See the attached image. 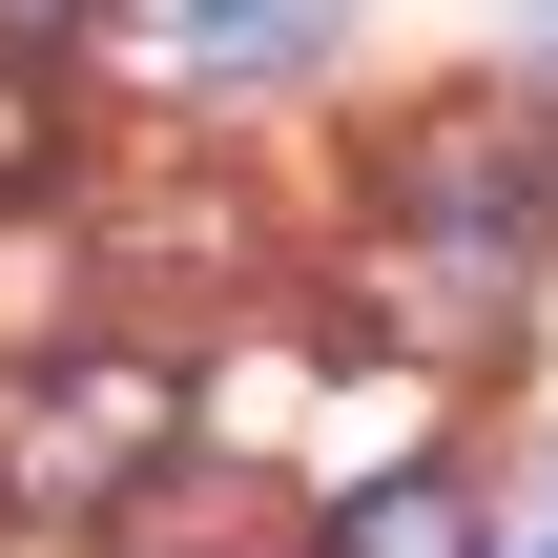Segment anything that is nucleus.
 <instances>
[{
	"mask_svg": "<svg viewBox=\"0 0 558 558\" xmlns=\"http://www.w3.org/2000/svg\"><path fill=\"white\" fill-rule=\"evenodd\" d=\"M393 228H414V269H518L558 228V104H435L393 145Z\"/></svg>",
	"mask_w": 558,
	"mask_h": 558,
	"instance_id": "obj_1",
	"label": "nucleus"
},
{
	"mask_svg": "<svg viewBox=\"0 0 558 558\" xmlns=\"http://www.w3.org/2000/svg\"><path fill=\"white\" fill-rule=\"evenodd\" d=\"M104 558H311V518H290V476H248V456H145L124 497H104Z\"/></svg>",
	"mask_w": 558,
	"mask_h": 558,
	"instance_id": "obj_2",
	"label": "nucleus"
},
{
	"mask_svg": "<svg viewBox=\"0 0 558 558\" xmlns=\"http://www.w3.org/2000/svg\"><path fill=\"white\" fill-rule=\"evenodd\" d=\"M166 435H186V393L104 352V373H62V393H41V435H21V497H124Z\"/></svg>",
	"mask_w": 558,
	"mask_h": 558,
	"instance_id": "obj_3",
	"label": "nucleus"
},
{
	"mask_svg": "<svg viewBox=\"0 0 558 558\" xmlns=\"http://www.w3.org/2000/svg\"><path fill=\"white\" fill-rule=\"evenodd\" d=\"M124 41H145L166 83H290V62L331 41V0H124Z\"/></svg>",
	"mask_w": 558,
	"mask_h": 558,
	"instance_id": "obj_4",
	"label": "nucleus"
},
{
	"mask_svg": "<svg viewBox=\"0 0 558 558\" xmlns=\"http://www.w3.org/2000/svg\"><path fill=\"white\" fill-rule=\"evenodd\" d=\"M311 558H497V538H476V497H456V476H373Z\"/></svg>",
	"mask_w": 558,
	"mask_h": 558,
	"instance_id": "obj_5",
	"label": "nucleus"
},
{
	"mask_svg": "<svg viewBox=\"0 0 558 558\" xmlns=\"http://www.w3.org/2000/svg\"><path fill=\"white\" fill-rule=\"evenodd\" d=\"M21 166H41V104H21V83H0V186H21Z\"/></svg>",
	"mask_w": 558,
	"mask_h": 558,
	"instance_id": "obj_6",
	"label": "nucleus"
},
{
	"mask_svg": "<svg viewBox=\"0 0 558 558\" xmlns=\"http://www.w3.org/2000/svg\"><path fill=\"white\" fill-rule=\"evenodd\" d=\"M518 62H538V83H558V0H518Z\"/></svg>",
	"mask_w": 558,
	"mask_h": 558,
	"instance_id": "obj_7",
	"label": "nucleus"
},
{
	"mask_svg": "<svg viewBox=\"0 0 558 558\" xmlns=\"http://www.w3.org/2000/svg\"><path fill=\"white\" fill-rule=\"evenodd\" d=\"M0 21H62V0H0Z\"/></svg>",
	"mask_w": 558,
	"mask_h": 558,
	"instance_id": "obj_8",
	"label": "nucleus"
},
{
	"mask_svg": "<svg viewBox=\"0 0 558 558\" xmlns=\"http://www.w3.org/2000/svg\"><path fill=\"white\" fill-rule=\"evenodd\" d=\"M538 558H558V538H538Z\"/></svg>",
	"mask_w": 558,
	"mask_h": 558,
	"instance_id": "obj_9",
	"label": "nucleus"
}]
</instances>
